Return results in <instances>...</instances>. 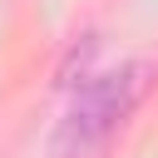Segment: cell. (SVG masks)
Masks as SVG:
<instances>
[{"mask_svg":"<svg viewBox=\"0 0 158 158\" xmlns=\"http://www.w3.org/2000/svg\"><path fill=\"white\" fill-rule=\"evenodd\" d=\"M143 89H148V64H123V69H109V74H89L69 94V109H64L59 133H54V158H94L123 128V118L138 109Z\"/></svg>","mask_w":158,"mask_h":158,"instance_id":"6da1fadb","label":"cell"}]
</instances>
